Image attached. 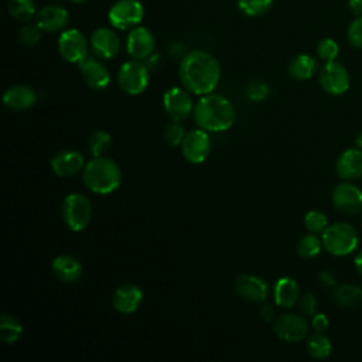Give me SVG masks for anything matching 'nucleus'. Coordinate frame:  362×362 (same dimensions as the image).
Wrapping results in <instances>:
<instances>
[{"mask_svg":"<svg viewBox=\"0 0 362 362\" xmlns=\"http://www.w3.org/2000/svg\"><path fill=\"white\" fill-rule=\"evenodd\" d=\"M178 75L185 89L192 95L204 96L214 92L218 86L221 66L212 54L202 49H192L181 58Z\"/></svg>","mask_w":362,"mask_h":362,"instance_id":"nucleus-1","label":"nucleus"},{"mask_svg":"<svg viewBox=\"0 0 362 362\" xmlns=\"http://www.w3.org/2000/svg\"><path fill=\"white\" fill-rule=\"evenodd\" d=\"M197 127L205 132H226L236 119V112L229 99L218 93H208L199 98L192 110Z\"/></svg>","mask_w":362,"mask_h":362,"instance_id":"nucleus-2","label":"nucleus"},{"mask_svg":"<svg viewBox=\"0 0 362 362\" xmlns=\"http://www.w3.org/2000/svg\"><path fill=\"white\" fill-rule=\"evenodd\" d=\"M82 180L89 191L107 195L119 188L122 182V171L113 158L105 156L93 157L85 164Z\"/></svg>","mask_w":362,"mask_h":362,"instance_id":"nucleus-3","label":"nucleus"},{"mask_svg":"<svg viewBox=\"0 0 362 362\" xmlns=\"http://www.w3.org/2000/svg\"><path fill=\"white\" fill-rule=\"evenodd\" d=\"M322 246L334 256H345L352 253L358 246L356 229L346 222H335L328 225L322 232Z\"/></svg>","mask_w":362,"mask_h":362,"instance_id":"nucleus-4","label":"nucleus"},{"mask_svg":"<svg viewBox=\"0 0 362 362\" xmlns=\"http://www.w3.org/2000/svg\"><path fill=\"white\" fill-rule=\"evenodd\" d=\"M92 204L83 194L72 192L62 201V219L72 232L83 230L92 219Z\"/></svg>","mask_w":362,"mask_h":362,"instance_id":"nucleus-5","label":"nucleus"},{"mask_svg":"<svg viewBox=\"0 0 362 362\" xmlns=\"http://www.w3.org/2000/svg\"><path fill=\"white\" fill-rule=\"evenodd\" d=\"M148 81H150L148 69L139 59H130L122 64V66L119 68V72H117L119 88L130 96L141 95L147 89Z\"/></svg>","mask_w":362,"mask_h":362,"instance_id":"nucleus-6","label":"nucleus"},{"mask_svg":"<svg viewBox=\"0 0 362 362\" xmlns=\"http://www.w3.org/2000/svg\"><path fill=\"white\" fill-rule=\"evenodd\" d=\"M89 41L76 28H69L61 33L58 38L59 55L71 64H81L86 57H89Z\"/></svg>","mask_w":362,"mask_h":362,"instance_id":"nucleus-7","label":"nucleus"},{"mask_svg":"<svg viewBox=\"0 0 362 362\" xmlns=\"http://www.w3.org/2000/svg\"><path fill=\"white\" fill-rule=\"evenodd\" d=\"M144 16L143 4L139 0H117L109 10V23L117 30L134 28Z\"/></svg>","mask_w":362,"mask_h":362,"instance_id":"nucleus-8","label":"nucleus"},{"mask_svg":"<svg viewBox=\"0 0 362 362\" xmlns=\"http://www.w3.org/2000/svg\"><path fill=\"white\" fill-rule=\"evenodd\" d=\"M163 106L165 113L177 122L185 120L194 110L191 92L184 86H173L165 90L163 96Z\"/></svg>","mask_w":362,"mask_h":362,"instance_id":"nucleus-9","label":"nucleus"},{"mask_svg":"<svg viewBox=\"0 0 362 362\" xmlns=\"http://www.w3.org/2000/svg\"><path fill=\"white\" fill-rule=\"evenodd\" d=\"M320 85L329 95H342L349 89V74L342 64L328 61L320 69Z\"/></svg>","mask_w":362,"mask_h":362,"instance_id":"nucleus-10","label":"nucleus"},{"mask_svg":"<svg viewBox=\"0 0 362 362\" xmlns=\"http://www.w3.org/2000/svg\"><path fill=\"white\" fill-rule=\"evenodd\" d=\"M181 153L191 164L204 163L211 153V137L208 132L199 127L188 132L181 143Z\"/></svg>","mask_w":362,"mask_h":362,"instance_id":"nucleus-11","label":"nucleus"},{"mask_svg":"<svg viewBox=\"0 0 362 362\" xmlns=\"http://www.w3.org/2000/svg\"><path fill=\"white\" fill-rule=\"evenodd\" d=\"M273 331L283 341L300 342L308 335L310 325L304 317L287 313L274 318Z\"/></svg>","mask_w":362,"mask_h":362,"instance_id":"nucleus-12","label":"nucleus"},{"mask_svg":"<svg viewBox=\"0 0 362 362\" xmlns=\"http://www.w3.org/2000/svg\"><path fill=\"white\" fill-rule=\"evenodd\" d=\"M332 204L337 211L348 216L362 212V188L349 182L338 184L332 191Z\"/></svg>","mask_w":362,"mask_h":362,"instance_id":"nucleus-13","label":"nucleus"},{"mask_svg":"<svg viewBox=\"0 0 362 362\" xmlns=\"http://www.w3.org/2000/svg\"><path fill=\"white\" fill-rule=\"evenodd\" d=\"M156 38L153 33L146 27H134L127 34L126 49L133 59H148L154 51Z\"/></svg>","mask_w":362,"mask_h":362,"instance_id":"nucleus-14","label":"nucleus"},{"mask_svg":"<svg viewBox=\"0 0 362 362\" xmlns=\"http://www.w3.org/2000/svg\"><path fill=\"white\" fill-rule=\"evenodd\" d=\"M235 291L236 294L250 303H263L269 294V286L266 280L259 276L243 273L235 279Z\"/></svg>","mask_w":362,"mask_h":362,"instance_id":"nucleus-15","label":"nucleus"},{"mask_svg":"<svg viewBox=\"0 0 362 362\" xmlns=\"http://www.w3.org/2000/svg\"><path fill=\"white\" fill-rule=\"evenodd\" d=\"M90 49L102 59L115 58L120 51V40L117 34L107 27L96 28L89 38Z\"/></svg>","mask_w":362,"mask_h":362,"instance_id":"nucleus-16","label":"nucleus"},{"mask_svg":"<svg viewBox=\"0 0 362 362\" xmlns=\"http://www.w3.org/2000/svg\"><path fill=\"white\" fill-rule=\"evenodd\" d=\"M83 156L76 150H61L51 158V168L58 177H72L82 173L85 167Z\"/></svg>","mask_w":362,"mask_h":362,"instance_id":"nucleus-17","label":"nucleus"},{"mask_svg":"<svg viewBox=\"0 0 362 362\" xmlns=\"http://www.w3.org/2000/svg\"><path fill=\"white\" fill-rule=\"evenodd\" d=\"M79 71L85 83L95 90L105 89L110 82V72L109 69L95 57H86L79 64Z\"/></svg>","mask_w":362,"mask_h":362,"instance_id":"nucleus-18","label":"nucleus"},{"mask_svg":"<svg viewBox=\"0 0 362 362\" xmlns=\"http://www.w3.org/2000/svg\"><path fill=\"white\" fill-rule=\"evenodd\" d=\"M1 102L10 110L21 112L33 107L37 102V93L30 85L17 83L4 90Z\"/></svg>","mask_w":362,"mask_h":362,"instance_id":"nucleus-19","label":"nucleus"},{"mask_svg":"<svg viewBox=\"0 0 362 362\" xmlns=\"http://www.w3.org/2000/svg\"><path fill=\"white\" fill-rule=\"evenodd\" d=\"M143 301V291L139 286L132 283H124L119 286L112 296V304L116 311L122 314L134 313Z\"/></svg>","mask_w":362,"mask_h":362,"instance_id":"nucleus-20","label":"nucleus"},{"mask_svg":"<svg viewBox=\"0 0 362 362\" xmlns=\"http://www.w3.org/2000/svg\"><path fill=\"white\" fill-rule=\"evenodd\" d=\"M69 21V13L66 8L55 4L42 7L35 14V24L45 33H57L66 27Z\"/></svg>","mask_w":362,"mask_h":362,"instance_id":"nucleus-21","label":"nucleus"},{"mask_svg":"<svg viewBox=\"0 0 362 362\" xmlns=\"http://www.w3.org/2000/svg\"><path fill=\"white\" fill-rule=\"evenodd\" d=\"M337 173L345 181H355L362 177V150L348 148L337 160Z\"/></svg>","mask_w":362,"mask_h":362,"instance_id":"nucleus-22","label":"nucleus"},{"mask_svg":"<svg viewBox=\"0 0 362 362\" xmlns=\"http://www.w3.org/2000/svg\"><path fill=\"white\" fill-rule=\"evenodd\" d=\"M54 274L64 283H75L82 276V264L72 255H59L51 263Z\"/></svg>","mask_w":362,"mask_h":362,"instance_id":"nucleus-23","label":"nucleus"},{"mask_svg":"<svg viewBox=\"0 0 362 362\" xmlns=\"http://www.w3.org/2000/svg\"><path fill=\"white\" fill-rule=\"evenodd\" d=\"M274 303L283 308H291L298 303L300 287L291 277H280L273 287Z\"/></svg>","mask_w":362,"mask_h":362,"instance_id":"nucleus-24","label":"nucleus"},{"mask_svg":"<svg viewBox=\"0 0 362 362\" xmlns=\"http://www.w3.org/2000/svg\"><path fill=\"white\" fill-rule=\"evenodd\" d=\"M334 301L346 308L359 307L362 304V287L355 284H341L334 288Z\"/></svg>","mask_w":362,"mask_h":362,"instance_id":"nucleus-25","label":"nucleus"},{"mask_svg":"<svg viewBox=\"0 0 362 362\" xmlns=\"http://www.w3.org/2000/svg\"><path fill=\"white\" fill-rule=\"evenodd\" d=\"M317 69V62L311 55L300 54L294 57L288 64V72L294 79L305 81L310 79Z\"/></svg>","mask_w":362,"mask_h":362,"instance_id":"nucleus-26","label":"nucleus"},{"mask_svg":"<svg viewBox=\"0 0 362 362\" xmlns=\"http://www.w3.org/2000/svg\"><path fill=\"white\" fill-rule=\"evenodd\" d=\"M23 334L21 321L11 314H1L0 317V338L4 344H14Z\"/></svg>","mask_w":362,"mask_h":362,"instance_id":"nucleus-27","label":"nucleus"},{"mask_svg":"<svg viewBox=\"0 0 362 362\" xmlns=\"http://www.w3.org/2000/svg\"><path fill=\"white\" fill-rule=\"evenodd\" d=\"M7 10L14 20L28 23L35 16V3L34 0H8Z\"/></svg>","mask_w":362,"mask_h":362,"instance_id":"nucleus-28","label":"nucleus"},{"mask_svg":"<svg viewBox=\"0 0 362 362\" xmlns=\"http://www.w3.org/2000/svg\"><path fill=\"white\" fill-rule=\"evenodd\" d=\"M307 352L314 359H325L331 354V342L322 332H315L307 341Z\"/></svg>","mask_w":362,"mask_h":362,"instance_id":"nucleus-29","label":"nucleus"},{"mask_svg":"<svg viewBox=\"0 0 362 362\" xmlns=\"http://www.w3.org/2000/svg\"><path fill=\"white\" fill-rule=\"evenodd\" d=\"M322 247V239L315 233H308L303 236L297 243V255L303 259H313L320 255Z\"/></svg>","mask_w":362,"mask_h":362,"instance_id":"nucleus-30","label":"nucleus"},{"mask_svg":"<svg viewBox=\"0 0 362 362\" xmlns=\"http://www.w3.org/2000/svg\"><path fill=\"white\" fill-rule=\"evenodd\" d=\"M112 144V136L105 130H96L90 134L88 140V148L92 157H100L105 156V153L110 148Z\"/></svg>","mask_w":362,"mask_h":362,"instance_id":"nucleus-31","label":"nucleus"},{"mask_svg":"<svg viewBox=\"0 0 362 362\" xmlns=\"http://www.w3.org/2000/svg\"><path fill=\"white\" fill-rule=\"evenodd\" d=\"M273 6V0H238V8L247 17H260Z\"/></svg>","mask_w":362,"mask_h":362,"instance_id":"nucleus-32","label":"nucleus"},{"mask_svg":"<svg viewBox=\"0 0 362 362\" xmlns=\"http://www.w3.org/2000/svg\"><path fill=\"white\" fill-rule=\"evenodd\" d=\"M304 225L307 228V230L310 233H322L327 226H328V219L325 216L324 212L321 211H317V209H313V211H308L304 216Z\"/></svg>","mask_w":362,"mask_h":362,"instance_id":"nucleus-33","label":"nucleus"},{"mask_svg":"<svg viewBox=\"0 0 362 362\" xmlns=\"http://www.w3.org/2000/svg\"><path fill=\"white\" fill-rule=\"evenodd\" d=\"M185 130L184 127L181 126L180 122L177 120H173L171 123H168L163 132V137L165 140L167 144L173 146V147H177V146H181L184 137H185Z\"/></svg>","mask_w":362,"mask_h":362,"instance_id":"nucleus-34","label":"nucleus"},{"mask_svg":"<svg viewBox=\"0 0 362 362\" xmlns=\"http://www.w3.org/2000/svg\"><path fill=\"white\" fill-rule=\"evenodd\" d=\"M42 30L37 24H27L18 31V41L25 47H33L41 40Z\"/></svg>","mask_w":362,"mask_h":362,"instance_id":"nucleus-35","label":"nucleus"},{"mask_svg":"<svg viewBox=\"0 0 362 362\" xmlns=\"http://www.w3.org/2000/svg\"><path fill=\"white\" fill-rule=\"evenodd\" d=\"M338 52H339L338 44L332 38H324L317 45V54L325 62L335 61V58L338 57Z\"/></svg>","mask_w":362,"mask_h":362,"instance_id":"nucleus-36","label":"nucleus"},{"mask_svg":"<svg viewBox=\"0 0 362 362\" xmlns=\"http://www.w3.org/2000/svg\"><path fill=\"white\" fill-rule=\"evenodd\" d=\"M245 93H246L247 99H250L253 102H262L269 96L270 88L263 81H253L246 86Z\"/></svg>","mask_w":362,"mask_h":362,"instance_id":"nucleus-37","label":"nucleus"},{"mask_svg":"<svg viewBox=\"0 0 362 362\" xmlns=\"http://www.w3.org/2000/svg\"><path fill=\"white\" fill-rule=\"evenodd\" d=\"M348 40L354 47L362 48V16L351 23L348 28Z\"/></svg>","mask_w":362,"mask_h":362,"instance_id":"nucleus-38","label":"nucleus"},{"mask_svg":"<svg viewBox=\"0 0 362 362\" xmlns=\"http://www.w3.org/2000/svg\"><path fill=\"white\" fill-rule=\"evenodd\" d=\"M298 308L301 310L303 314L313 317L315 314V308H317V298L313 293H304L300 298H298Z\"/></svg>","mask_w":362,"mask_h":362,"instance_id":"nucleus-39","label":"nucleus"},{"mask_svg":"<svg viewBox=\"0 0 362 362\" xmlns=\"http://www.w3.org/2000/svg\"><path fill=\"white\" fill-rule=\"evenodd\" d=\"M318 281L324 288H328V290H334L337 287V279L329 270H322L318 274Z\"/></svg>","mask_w":362,"mask_h":362,"instance_id":"nucleus-40","label":"nucleus"},{"mask_svg":"<svg viewBox=\"0 0 362 362\" xmlns=\"http://www.w3.org/2000/svg\"><path fill=\"white\" fill-rule=\"evenodd\" d=\"M329 325V321L327 318L325 314H314L313 320H311V327L315 329V332H324Z\"/></svg>","mask_w":362,"mask_h":362,"instance_id":"nucleus-41","label":"nucleus"},{"mask_svg":"<svg viewBox=\"0 0 362 362\" xmlns=\"http://www.w3.org/2000/svg\"><path fill=\"white\" fill-rule=\"evenodd\" d=\"M259 315L266 322L274 321V308L270 304H264V301H263V303H260V307H259Z\"/></svg>","mask_w":362,"mask_h":362,"instance_id":"nucleus-42","label":"nucleus"},{"mask_svg":"<svg viewBox=\"0 0 362 362\" xmlns=\"http://www.w3.org/2000/svg\"><path fill=\"white\" fill-rule=\"evenodd\" d=\"M351 11L356 16L361 17L362 16V0H349L348 1Z\"/></svg>","mask_w":362,"mask_h":362,"instance_id":"nucleus-43","label":"nucleus"},{"mask_svg":"<svg viewBox=\"0 0 362 362\" xmlns=\"http://www.w3.org/2000/svg\"><path fill=\"white\" fill-rule=\"evenodd\" d=\"M354 264L358 270V273L362 276V250L355 256V260H354Z\"/></svg>","mask_w":362,"mask_h":362,"instance_id":"nucleus-44","label":"nucleus"},{"mask_svg":"<svg viewBox=\"0 0 362 362\" xmlns=\"http://www.w3.org/2000/svg\"><path fill=\"white\" fill-rule=\"evenodd\" d=\"M355 143H356V146L359 147V148H362V132L356 136V139H355Z\"/></svg>","mask_w":362,"mask_h":362,"instance_id":"nucleus-45","label":"nucleus"},{"mask_svg":"<svg viewBox=\"0 0 362 362\" xmlns=\"http://www.w3.org/2000/svg\"><path fill=\"white\" fill-rule=\"evenodd\" d=\"M71 3H74V4H81V3H85L86 0H69Z\"/></svg>","mask_w":362,"mask_h":362,"instance_id":"nucleus-46","label":"nucleus"}]
</instances>
